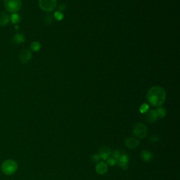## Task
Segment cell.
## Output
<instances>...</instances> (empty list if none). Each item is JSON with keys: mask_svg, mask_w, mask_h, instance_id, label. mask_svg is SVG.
<instances>
[{"mask_svg": "<svg viewBox=\"0 0 180 180\" xmlns=\"http://www.w3.org/2000/svg\"><path fill=\"white\" fill-rule=\"evenodd\" d=\"M117 161L116 159L113 158H109L107 160V164L109 165L110 166H114L117 164Z\"/></svg>", "mask_w": 180, "mask_h": 180, "instance_id": "obj_18", "label": "cell"}, {"mask_svg": "<svg viewBox=\"0 0 180 180\" xmlns=\"http://www.w3.org/2000/svg\"><path fill=\"white\" fill-rule=\"evenodd\" d=\"M10 21V16L5 12L0 13V26H6Z\"/></svg>", "mask_w": 180, "mask_h": 180, "instance_id": "obj_13", "label": "cell"}, {"mask_svg": "<svg viewBox=\"0 0 180 180\" xmlns=\"http://www.w3.org/2000/svg\"><path fill=\"white\" fill-rule=\"evenodd\" d=\"M4 6L8 12L17 13L21 9L22 0H4Z\"/></svg>", "mask_w": 180, "mask_h": 180, "instance_id": "obj_3", "label": "cell"}, {"mask_svg": "<svg viewBox=\"0 0 180 180\" xmlns=\"http://www.w3.org/2000/svg\"><path fill=\"white\" fill-rule=\"evenodd\" d=\"M99 155L100 156V158L103 160H108L111 155V151L108 147L107 146H101L99 149Z\"/></svg>", "mask_w": 180, "mask_h": 180, "instance_id": "obj_8", "label": "cell"}, {"mask_svg": "<svg viewBox=\"0 0 180 180\" xmlns=\"http://www.w3.org/2000/svg\"><path fill=\"white\" fill-rule=\"evenodd\" d=\"M55 16H56V18L60 21V20H61L63 18V14L59 13V12H56V14H55Z\"/></svg>", "mask_w": 180, "mask_h": 180, "instance_id": "obj_22", "label": "cell"}, {"mask_svg": "<svg viewBox=\"0 0 180 180\" xmlns=\"http://www.w3.org/2000/svg\"><path fill=\"white\" fill-rule=\"evenodd\" d=\"M18 163L11 159H8L2 162L1 166L2 172L7 176L13 175L18 170Z\"/></svg>", "mask_w": 180, "mask_h": 180, "instance_id": "obj_2", "label": "cell"}, {"mask_svg": "<svg viewBox=\"0 0 180 180\" xmlns=\"http://www.w3.org/2000/svg\"><path fill=\"white\" fill-rule=\"evenodd\" d=\"M120 156H121V153H120V152L118 151H115L113 153H112V157H113V158L116 159L117 161L119 159Z\"/></svg>", "mask_w": 180, "mask_h": 180, "instance_id": "obj_20", "label": "cell"}, {"mask_svg": "<svg viewBox=\"0 0 180 180\" xmlns=\"http://www.w3.org/2000/svg\"><path fill=\"white\" fill-rule=\"evenodd\" d=\"M12 42H13L14 44H22V43H24V42H25V37L22 34L18 33V34L15 35L14 36L13 39H12Z\"/></svg>", "mask_w": 180, "mask_h": 180, "instance_id": "obj_14", "label": "cell"}, {"mask_svg": "<svg viewBox=\"0 0 180 180\" xmlns=\"http://www.w3.org/2000/svg\"><path fill=\"white\" fill-rule=\"evenodd\" d=\"M128 162H129V157L126 153H123L121 155L119 159L117 160V163L121 166L122 169L127 170L128 167Z\"/></svg>", "mask_w": 180, "mask_h": 180, "instance_id": "obj_10", "label": "cell"}, {"mask_svg": "<svg viewBox=\"0 0 180 180\" xmlns=\"http://www.w3.org/2000/svg\"><path fill=\"white\" fill-rule=\"evenodd\" d=\"M158 119V115L156 110H149L146 112L145 115V120L149 123H153Z\"/></svg>", "mask_w": 180, "mask_h": 180, "instance_id": "obj_7", "label": "cell"}, {"mask_svg": "<svg viewBox=\"0 0 180 180\" xmlns=\"http://www.w3.org/2000/svg\"><path fill=\"white\" fill-rule=\"evenodd\" d=\"M157 115H158V117H160V118H162L166 116V109L163 108H161V107H159L156 110Z\"/></svg>", "mask_w": 180, "mask_h": 180, "instance_id": "obj_16", "label": "cell"}, {"mask_svg": "<svg viewBox=\"0 0 180 180\" xmlns=\"http://www.w3.org/2000/svg\"><path fill=\"white\" fill-rule=\"evenodd\" d=\"M15 29H16V30H18V25H16V26H15Z\"/></svg>", "mask_w": 180, "mask_h": 180, "instance_id": "obj_23", "label": "cell"}, {"mask_svg": "<svg viewBox=\"0 0 180 180\" xmlns=\"http://www.w3.org/2000/svg\"><path fill=\"white\" fill-rule=\"evenodd\" d=\"M41 45L38 42H33L31 44V49L34 51H37L40 49Z\"/></svg>", "mask_w": 180, "mask_h": 180, "instance_id": "obj_17", "label": "cell"}, {"mask_svg": "<svg viewBox=\"0 0 180 180\" xmlns=\"http://www.w3.org/2000/svg\"><path fill=\"white\" fill-rule=\"evenodd\" d=\"M39 6L43 11L51 12L56 8L57 0H39Z\"/></svg>", "mask_w": 180, "mask_h": 180, "instance_id": "obj_5", "label": "cell"}, {"mask_svg": "<svg viewBox=\"0 0 180 180\" xmlns=\"http://www.w3.org/2000/svg\"><path fill=\"white\" fill-rule=\"evenodd\" d=\"M140 142L138 139L132 138V137H128L125 140V144L127 147V148L134 149L138 147Z\"/></svg>", "mask_w": 180, "mask_h": 180, "instance_id": "obj_9", "label": "cell"}, {"mask_svg": "<svg viewBox=\"0 0 180 180\" xmlns=\"http://www.w3.org/2000/svg\"><path fill=\"white\" fill-rule=\"evenodd\" d=\"M95 169L99 174H104L108 172V166L104 162H99L96 164Z\"/></svg>", "mask_w": 180, "mask_h": 180, "instance_id": "obj_11", "label": "cell"}, {"mask_svg": "<svg viewBox=\"0 0 180 180\" xmlns=\"http://www.w3.org/2000/svg\"><path fill=\"white\" fill-rule=\"evenodd\" d=\"M100 159L101 158H100L99 155H94V156L92 157V160L93 162H98Z\"/></svg>", "mask_w": 180, "mask_h": 180, "instance_id": "obj_21", "label": "cell"}, {"mask_svg": "<svg viewBox=\"0 0 180 180\" xmlns=\"http://www.w3.org/2000/svg\"><path fill=\"white\" fill-rule=\"evenodd\" d=\"M146 99L152 106H161L166 99V91L160 86L152 87L147 92Z\"/></svg>", "mask_w": 180, "mask_h": 180, "instance_id": "obj_1", "label": "cell"}, {"mask_svg": "<svg viewBox=\"0 0 180 180\" xmlns=\"http://www.w3.org/2000/svg\"><path fill=\"white\" fill-rule=\"evenodd\" d=\"M132 132L135 137L139 139H144L148 134V128L143 123H137L135 124L133 129H132Z\"/></svg>", "mask_w": 180, "mask_h": 180, "instance_id": "obj_4", "label": "cell"}, {"mask_svg": "<svg viewBox=\"0 0 180 180\" xmlns=\"http://www.w3.org/2000/svg\"><path fill=\"white\" fill-rule=\"evenodd\" d=\"M141 158L143 161L146 162H149L151 161H153L154 158V156H153V153L151 151H143L141 153Z\"/></svg>", "mask_w": 180, "mask_h": 180, "instance_id": "obj_12", "label": "cell"}, {"mask_svg": "<svg viewBox=\"0 0 180 180\" xmlns=\"http://www.w3.org/2000/svg\"><path fill=\"white\" fill-rule=\"evenodd\" d=\"M148 110H149V106L146 104H144L141 106V108H140V111H141L142 113H144V112H147L148 111Z\"/></svg>", "mask_w": 180, "mask_h": 180, "instance_id": "obj_19", "label": "cell"}, {"mask_svg": "<svg viewBox=\"0 0 180 180\" xmlns=\"http://www.w3.org/2000/svg\"><path fill=\"white\" fill-rule=\"evenodd\" d=\"M32 59V53L28 49H24L20 52L19 59L22 63H26L31 61Z\"/></svg>", "mask_w": 180, "mask_h": 180, "instance_id": "obj_6", "label": "cell"}, {"mask_svg": "<svg viewBox=\"0 0 180 180\" xmlns=\"http://www.w3.org/2000/svg\"><path fill=\"white\" fill-rule=\"evenodd\" d=\"M20 20H21V17H20L19 15L16 13L12 14L11 16H10V21H11L12 23L14 24L18 23L20 21Z\"/></svg>", "mask_w": 180, "mask_h": 180, "instance_id": "obj_15", "label": "cell"}]
</instances>
